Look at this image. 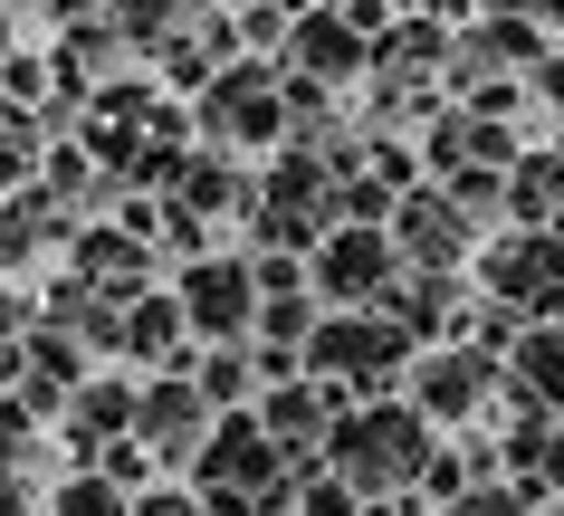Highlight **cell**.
<instances>
[{
    "instance_id": "obj_1",
    "label": "cell",
    "mask_w": 564,
    "mask_h": 516,
    "mask_svg": "<svg viewBox=\"0 0 564 516\" xmlns=\"http://www.w3.org/2000/svg\"><path fill=\"white\" fill-rule=\"evenodd\" d=\"M173 306L202 334H249L259 326V277L239 268V259H192V277L173 287Z\"/></svg>"
},
{
    "instance_id": "obj_2",
    "label": "cell",
    "mask_w": 564,
    "mask_h": 516,
    "mask_svg": "<svg viewBox=\"0 0 564 516\" xmlns=\"http://www.w3.org/2000/svg\"><path fill=\"white\" fill-rule=\"evenodd\" d=\"M335 450L355 459V479H402V469L421 459V421L412 411H364V421H345Z\"/></svg>"
},
{
    "instance_id": "obj_3",
    "label": "cell",
    "mask_w": 564,
    "mask_h": 516,
    "mask_svg": "<svg viewBox=\"0 0 564 516\" xmlns=\"http://www.w3.org/2000/svg\"><path fill=\"white\" fill-rule=\"evenodd\" d=\"M268 469H278V440H268L259 421H230L210 430V497H249V487H268Z\"/></svg>"
},
{
    "instance_id": "obj_4",
    "label": "cell",
    "mask_w": 564,
    "mask_h": 516,
    "mask_svg": "<svg viewBox=\"0 0 564 516\" xmlns=\"http://www.w3.org/2000/svg\"><path fill=\"white\" fill-rule=\"evenodd\" d=\"M202 116H210V134H278V77L268 67H230Z\"/></svg>"
},
{
    "instance_id": "obj_5",
    "label": "cell",
    "mask_w": 564,
    "mask_h": 516,
    "mask_svg": "<svg viewBox=\"0 0 564 516\" xmlns=\"http://www.w3.org/2000/svg\"><path fill=\"white\" fill-rule=\"evenodd\" d=\"M202 411H210V402L192 393V383H153V393H134V430H144L153 450H192V440H202Z\"/></svg>"
},
{
    "instance_id": "obj_6",
    "label": "cell",
    "mask_w": 564,
    "mask_h": 516,
    "mask_svg": "<svg viewBox=\"0 0 564 516\" xmlns=\"http://www.w3.org/2000/svg\"><path fill=\"white\" fill-rule=\"evenodd\" d=\"M134 277H144V240H134V230H87V240H77V287L116 297Z\"/></svg>"
},
{
    "instance_id": "obj_7",
    "label": "cell",
    "mask_w": 564,
    "mask_h": 516,
    "mask_svg": "<svg viewBox=\"0 0 564 516\" xmlns=\"http://www.w3.org/2000/svg\"><path fill=\"white\" fill-rule=\"evenodd\" d=\"M383 240H364V230H335L326 240V287L335 297H373V287H383Z\"/></svg>"
},
{
    "instance_id": "obj_8",
    "label": "cell",
    "mask_w": 564,
    "mask_h": 516,
    "mask_svg": "<svg viewBox=\"0 0 564 516\" xmlns=\"http://www.w3.org/2000/svg\"><path fill=\"white\" fill-rule=\"evenodd\" d=\"M106 10H116L124 39H153V48H173L182 20H202V0H106Z\"/></svg>"
},
{
    "instance_id": "obj_9",
    "label": "cell",
    "mask_w": 564,
    "mask_h": 516,
    "mask_svg": "<svg viewBox=\"0 0 564 516\" xmlns=\"http://www.w3.org/2000/svg\"><path fill=\"white\" fill-rule=\"evenodd\" d=\"M116 334L134 344V354H173V334H182V306H173V297H134Z\"/></svg>"
},
{
    "instance_id": "obj_10",
    "label": "cell",
    "mask_w": 564,
    "mask_h": 516,
    "mask_svg": "<svg viewBox=\"0 0 564 516\" xmlns=\"http://www.w3.org/2000/svg\"><path fill=\"white\" fill-rule=\"evenodd\" d=\"M402 230H412V249H421V259H459V249H469L459 211L441 220V201H412V211H402Z\"/></svg>"
},
{
    "instance_id": "obj_11",
    "label": "cell",
    "mask_w": 564,
    "mask_h": 516,
    "mask_svg": "<svg viewBox=\"0 0 564 516\" xmlns=\"http://www.w3.org/2000/svg\"><path fill=\"white\" fill-rule=\"evenodd\" d=\"M383 354H392L383 326H326L316 334V364H383Z\"/></svg>"
},
{
    "instance_id": "obj_12",
    "label": "cell",
    "mask_w": 564,
    "mask_h": 516,
    "mask_svg": "<svg viewBox=\"0 0 564 516\" xmlns=\"http://www.w3.org/2000/svg\"><path fill=\"white\" fill-rule=\"evenodd\" d=\"M297 58L326 67V77H345V67H355V30H345V20H306V30H297Z\"/></svg>"
},
{
    "instance_id": "obj_13",
    "label": "cell",
    "mask_w": 564,
    "mask_h": 516,
    "mask_svg": "<svg viewBox=\"0 0 564 516\" xmlns=\"http://www.w3.org/2000/svg\"><path fill=\"white\" fill-rule=\"evenodd\" d=\"M124 421H134V393H124V383H87V393H77V440L124 430Z\"/></svg>"
},
{
    "instance_id": "obj_14",
    "label": "cell",
    "mask_w": 564,
    "mask_h": 516,
    "mask_svg": "<svg viewBox=\"0 0 564 516\" xmlns=\"http://www.w3.org/2000/svg\"><path fill=\"white\" fill-rule=\"evenodd\" d=\"M421 393H431V411H469V402H478V364H469V354H449V364L421 373Z\"/></svg>"
},
{
    "instance_id": "obj_15",
    "label": "cell",
    "mask_w": 564,
    "mask_h": 516,
    "mask_svg": "<svg viewBox=\"0 0 564 516\" xmlns=\"http://www.w3.org/2000/svg\"><path fill=\"white\" fill-rule=\"evenodd\" d=\"M30 153H39L30 116H20V106H10V96H0V183H20V173H30Z\"/></svg>"
},
{
    "instance_id": "obj_16",
    "label": "cell",
    "mask_w": 564,
    "mask_h": 516,
    "mask_svg": "<svg viewBox=\"0 0 564 516\" xmlns=\"http://www.w3.org/2000/svg\"><path fill=\"white\" fill-rule=\"evenodd\" d=\"M555 268H564V249H498V287H535Z\"/></svg>"
},
{
    "instance_id": "obj_17",
    "label": "cell",
    "mask_w": 564,
    "mask_h": 516,
    "mask_svg": "<svg viewBox=\"0 0 564 516\" xmlns=\"http://www.w3.org/2000/svg\"><path fill=\"white\" fill-rule=\"evenodd\" d=\"M192 393H202L210 411H220V402H239V393H249V364H239V354H210V364H202V383H192Z\"/></svg>"
},
{
    "instance_id": "obj_18",
    "label": "cell",
    "mask_w": 564,
    "mask_h": 516,
    "mask_svg": "<svg viewBox=\"0 0 564 516\" xmlns=\"http://www.w3.org/2000/svg\"><path fill=\"white\" fill-rule=\"evenodd\" d=\"M58 516H124V507H116V487L77 479V487H67V497H58Z\"/></svg>"
},
{
    "instance_id": "obj_19",
    "label": "cell",
    "mask_w": 564,
    "mask_h": 516,
    "mask_svg": "<svg viewBox=\"0 0 564 516\" xmlns=\"http://www.w3.org/2000/svg\"><path fill=\"white\" fill-rule=\"evenodd\" d=\"M20 450H30V411H20V393H0V469Z\"/></svg>"
},
{
    "instance_id": "obj_20",
    "label": "cell",
    "mask_w": 564,
    "mask_h": 516,
    "mask_svg": "<svg viewBox=\"0 0 564 516\" xmlns=\"http://www.w3.org/2000/svg\"><path fill=\"white\" fill-rule=\"evenodd\" d=\"M20 326H30V306H20L10 287H0V344H20Z\"/></svg>"
},
{
    "instance_id": "obj_21",
    "label": "cell",
    "mask_w": 564,
    "mask_h": 516,
    "mask_svg": "<svg viewBox=\"0 0 564 516\" xmlns=\"http://www.w3.org/2000/svg\"><path fill=\"white\" fill-rule=\"evenodd\" d=\"M134 516H202V507H192V497H144Z\"/></svg>"
},
{
    "instance_id": "obj_22",
    "label": "cell",
    "mask_w": 564,
    "mask_h": 516,
    "mask_svg": "<svg viewBox=\"0 0 564 516\" xmlns=\"http://www.w3.org/2000/svg\"><path fill=\"white\" fill-rule=\"evenodd\" d=\"M0 516H30V497H20V487H10V479H0Z\"/></svg>"
},
{
    "instance_id": "obj_23",
    "label": "cell",
    "mask_w": 564,
    "mask_h": 516,
    "mask_svg": "<svg viewBox=\"0 0 564 516\" xmlns=\"http://www.w3.org/2000/svg\"><path fill=\"white\" fill-rule=\"evenodd\" d=\"M545 96H555V106H564V58H555V67H545Z\"/></svg>"
},
{
    "instance_id": "obj_24",
    "label": "cell",
    "mask_w": 564,
    "mask_h": 516,
    "mask_svg": "<svg viewBox=\"0 0 564 516\" xmlns=\"http://www.w3.org/2000/svg\"><path fill=\"white\" fill-rule=\"evenodd\" d=\"M58 10H67V20H87V10H106V0H58Z\"/></svg>"
},
{
    "instance_id": "obj_25",
    "label": "cell",
    "mask_w": 564,
    "mask_h": 516,
    "mask_svg": "<svg viewBox=\"0 0 564 516\" xmlns=\"http://www.w3.org/2000/svg\"><path fill=\"white\" fill-rule=\"evenodd\" d=\"M535 20H564V0H535Z\"/></svg>"
},
{
    "instance_id": "obj_26",
    "label": "cell",
    "mask_w": 564,
    "mask_h": 516,
    "mask_svg": "<svg viewBox=\"0 0 564 516\" xmlns=\"http://www.w3.org/2000/svg\"><path fill=\"white\" fill-rule=\"evenodd\" d=\"M555 163H564V153H555ZM555 183H564V173H555Z\"/></svg>"
}]
</instances>
